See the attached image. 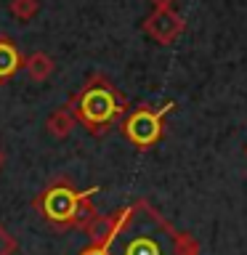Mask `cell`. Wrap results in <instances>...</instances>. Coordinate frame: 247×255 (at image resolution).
I'll list each match as a JSON object with an SVG mask.
<instances>
[{"label":"cell","instance_id":"10","mask_svg":"<svg viewBox=\"0 0 247 255\" xmlns=\"http://www.w3.org/2000/svg\"><path fill=\"white\" fill-rule=\"evenodd\" d=\"M40 11V0H8V13L19 21L35 19Z\"/></svg>","mask_w":247,"mask_h":255},{"label":"cell","instance_id":"4","mask_svg":"<svg viewBox=\"0 0 247 255\" xmlns=\"http://www.w3.org/2000/svg\"><path fill=\"white\" fill-rule=\"evenodd\" d=\"M173 104H165L162 109H149V107H141V109H133L130 115L123 120V133L125 138L138 149H149L162 138V117L170 112Z\"/></svg>","mask_w":247,"mask_h":255},{"label":"cell","instance_id":"13","mask_svg":"<svg viewBox=\"0 0 247 255\" xmlns=\"http://www.w3.org/2000/svg\"><path fill=\"white\" fill-rule=\"evenodd\" d=\"M149 3L154 5V8H173L175 0H149Z\"/></svg>","mask_w":247,"mask_h":255},{"label":"cell","instance_id":"8","mask_svg":"<svg viewBox=\"0 0 247 255\" xmlns=\"http://www.w3.org/2000/svg\"><path fill=\"white\" fill-rule=\"evenodd\" d=\"M24 69H27V75H29L32 83H45V80L53 75L56 64H53V59H51L48 53L35 51L27 61H24Z\"/></svg>","mask_w":247,"mask_h":255},{"label":"cell","instance_id":"3","mask_svg":"<svg viewBox=\"0 0 247 255\" xmlns=\"http://www.w3.org/2000/svg\"><path fill=\"white\" fill-rule=\"evenodd\" d=\"M99 189H83L77 191L67 178L53 181L45 186L40 194L32 199L35 210L51 223V226L67 231V229H80L83 231L88 223L96 218V210L91 207V197Z\"/></svg>","mask_w":247,"mask_h":255},{"label":"cell","instance_id":"14","mask_svg":"<svg viewBox=\"0 0 247 255\" xmlns=\"http://www.w3.org/2000/svg\"><path fill=\"white\" fill-rule=\"evenodd\" d=\"M3 159H5V157H3V151H0V167H3Z\"/></svg>","mask_w":247,"mask_h":255},{"label":"cell","instance_id":"1","mask_svg":"<svg viewBox=\"0 0 247 255\" xmlns=\"http://www.w3.org/2000/svg\"><path fill=\"white\" fill-rule=\"evenodd\" d=\"M104 247L109 255H199L194 239L175 231L143 199L125 207L117 231Z\"/></svg>","mask_w":247,"mask_h":255},{"label":"cell","instance_id":"9","mask_svg":"<svg viewBox=\"0 0 247 255\" xmlns=\"http://www.w3.org/2000/svg\"><path fill=\"white\" fill-rule=\"evenodd\" d=\"M75 115H72L69 107H59L56 112H51V117L45 120V130L53 135V138H67L72 133V128H75Z\"/></svg>","mask_w":247,"mask_h":255},{"label":"cell","instance_id":"5","mask_svg":"<svg viewBox=\"0 0 247 255\" xmlns=\"http://www.w3.org/2000/svg\"><path fill=\"white\" fill-rule=\"evenodd\" d=\"M143 32H146L151 40L167 45L183 32V19L175 8H154V11L143 19Z\"/></svg>","mask_w":247,"mask_h":255},{"label":"cell","instance_id":"11","mask_svg":"<svg viewBox=\"0 0 247 255\" xmlns=\"http://www.w3.org/2000/svg\"><path fill=\"white\" fill-rule=\"evenodd\" d=\"M19 250V242L13 239V234H8V229L0 223V255H13Z\"/></svg>","mask_w":247,"mask_h":255},{"label":"cell","instance_id":"6","mask_svg":"<svg viewBox=\"0 0 247 255\" xmlns=\"http://www.w3.org/2000/svg\"><path fill=\"white\" fill-rule=\"evenodd\" d=\"M123 215H125V207H123V210H117V213H109V215H96V218L83 229L85 237L91 239V245L93 247H104V245H107L112 239V234L117 231Z\"/></svg>","mask_w":247,"mask_h":255},{"label":"cell","instance_id":"12","mask_svg":"<svg viewBox=\"0 0 247 255\" xmlns=\"http://www.w3.org/2000/svg\"><path fill=\"white\" fill-rule=\"evenodd\" d=\"M80 255H109V253H107V247H93L91 245V247H85Z\"/></svg>","mask_w":247,"mask_h":255},{"label":"cell","instance_id":"2","mask_svg":"<svg viewBox=\"0 0 247 255\" xmlns=\"http://www.w3.org/2000/svg\"><path fill=\"white\" fill-rule=\"evenodd\" d=\"M72 109V115L88 133L104 135L115 125V120H120L127 112V99L112 85L109 77L93 75L83 85V91L77 96H72V101L67 104Z\"/></svg>","mask_w":247,"mask_h":255},{"label":"cell","instance_id":"7","mask_svg":"<svg viewBox=\"0 0 247 255\" xmlns=\"http://www.w3.org/2000/svg\"><path fill=\"white\" fill-rule=\"evenodd\" d=\"M24 67V59L11 37H0V80L13 77Z\"/></svg>","mask_w":247,"mask_h":255}]
</instances>
